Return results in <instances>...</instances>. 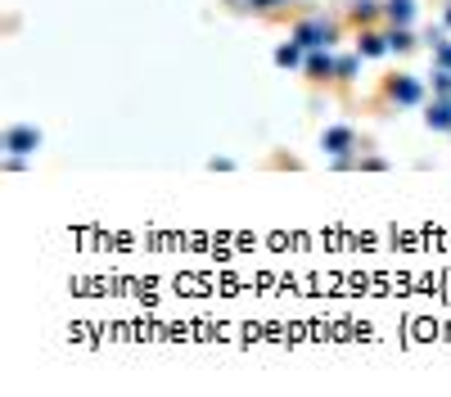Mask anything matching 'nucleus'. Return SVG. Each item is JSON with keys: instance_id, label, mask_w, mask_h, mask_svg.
<instances>
[{"instance_id": "1", "label": "nucleus", "mask_w": 451, "mask_h": 397, "mask_svg": "<svg viewBox=\"0 0 451 397\" xmlns=\"http://www.w3.org/2000/svg\"><path fill=\"white\" fill-rule=\"evenodd\" d=\"M36 145H41V131H36V127H9L5 131V149H9V154H32Z\"/></svg>"}, {"instance_id": "2", "label": "nucleus", "mask_w": 451, "mask_h": 397, "mask_svg": "<svg viewBox=\"0 0 451 397\" xmlns=\"http://www.w3.org/2000/svg\"><path fill=\"white\" fill-rule=\"evenodd\" d=\"M298 41H307V45H321V41H330V23H307V28L298 32Z\"/></svg>"}, {"instance_id": "3", "label": "nucleus", "mask_w": 451, "mask_h": 397, "mask_svg": "<svg viewBox=\"0 0 451 397\" xmlns=\"http://www.w3.org/2000/svg\"><path fill=\"white\" fill-rule=\"evenodd\" d=\"M352 145V131H343V127H334V131H325V149L330 154H343V149Z\"/></svg>"}, {"instance_id": "4", "label": "nucleus", "mask_w": 451, "mask_h": 397, "mask_svg": "<svg viewBox=\"0 0 451 397\" xmlns=\"http://www.w3.org/2000/svg\"><path fill=\"white\" fill-rule=\"evenodd\" d=\"M429 127H451V108L447 104H433L429 108Z\"/></svg>"}, {"instance_id": "5", "label": "nucleus", "mask_w": 451, "mask_h": 397, "mask_svg": "<svg viewBox=\"0 0 451 397\" xmlns=\"http://www.w3.org/2000/svg\"><path fill=\"white\" fill-rule=\"evenodd\" d=\"M393 95L411 104V99H420V86H416V82H397V86H393Z\"/></svg>"}, {"instance_id": "6", "label": "nucleus", "mask_w": 451, "mask_h": 397, "mask_svg": "<svg viewBox=\"0 0 451 397\" xmlns=\"http://www.w3.org/2000/svg\"><path fill=\"white\" fill-rule=\"evenodd\" d=\"M388 14H393L397 23H406V18H411V0H393V5H388Z\"/></svg>"}, {"instance_id": "7", "label": "nucleus", "mask_w": 451, "mask_h": 397, "mask_svg": "<svg viewBox=\"0 0 451 397\" xmlns=\"http://www.w3.org/2000/svg\"><path fill=\"white\" fill-rule=\"evenodd\" d=\"M280 64H298V45H285V50H280Z\"/></svg>"}, {"instance_id": "8", "label": "nucleus", "mask_w": 451, "mask_h": 397, "mask_svg": "<svg viewBox=\"0 0 451 397\" xmlns=\"http://www.w3.org/2000/svg\"><path fill=\"white\" fill-rule=\"evenodd\" d=\"M438 55H443V64H451V45H438Z\"/></svg>"}, {"instance_id": "9", "label": "nucleus", "mask_w": 451, "mask_h": 397, "mask_svg": "<svg viewBox=\"0 0 451 397\" xmlns=\"http://www.w3.org/2000/svg\"><path fill=\"white\" fill-rule=\"evenodd\" d=\"M447 18H451V9H447Z\"/></svg>"}]
</instances>
